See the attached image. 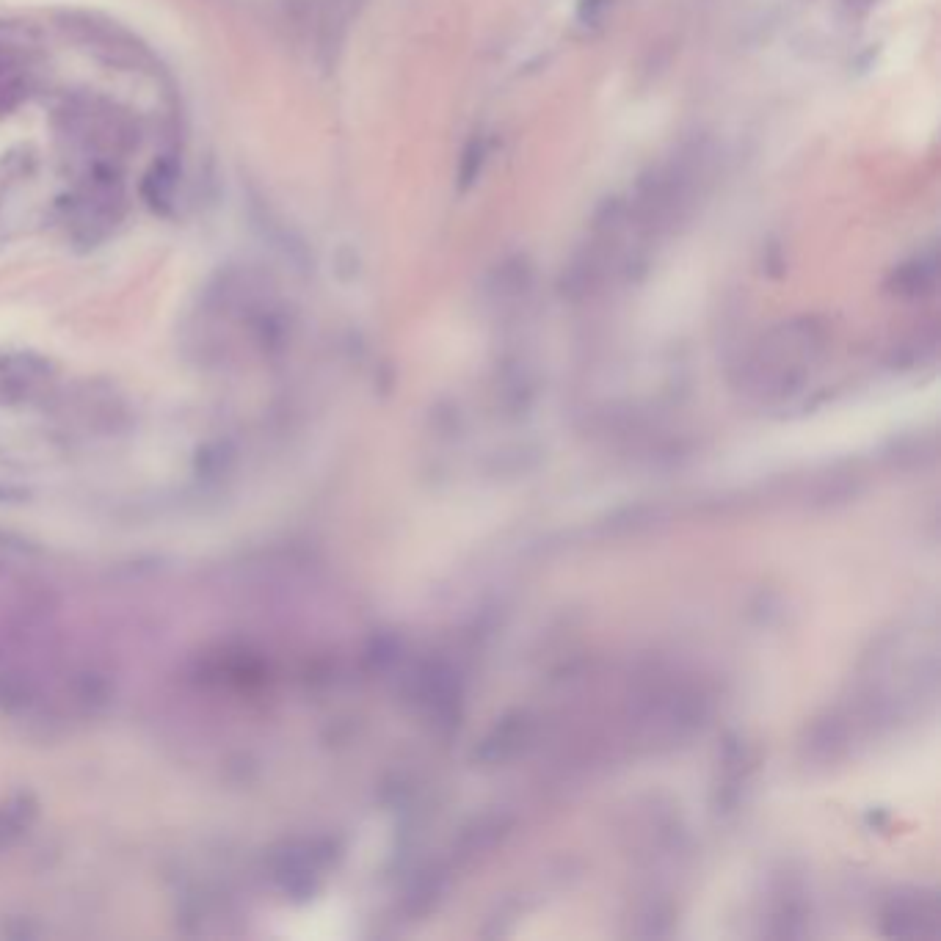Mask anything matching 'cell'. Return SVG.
<instances>
[{
    "mask_svg": "<svg viewBox=\"0 0 941 941\" xmlns=\"http://www.w3.org/2000/svg\"><path fill=\"white\" fill-rule=\"evenodd\" d=\"M936 276H939V263H936V254H919L908 263L897 265L886 287L897 293V296H925L936 285Z\"/></svg>",
    "mask_w": 941,
    "mask_h": 941,
    "instance_id": "cell-1",
    "label": "cell"
},
{
    "mask_svg": "<svg viewBox=\"0 0 941 941\" xmlns=\"http://www.w3.org/2000/svg\"><path fill=\"white\" fill-rule=\"evenodd\" d=\"M174 191H177V166H174L172 161H158L150 172H147L144 185H141L144 202H147L155 213L166 216L174 207Z\"/></svg>",
    "mask_w": 941,
    "mask_h": 941,
    "instance_id": "cell-2",
    "label": "cell"
},
{
    "mask_svg": "<svg viewBox=\"0 0 941 941\" xmlns=\"http://www.w3.org/2000/svg\"><path fill=\"white\" fill-rule=\"evenodd\" d=\"M494 290L500 296H522L530 287V265L522 254L508 257L505 263L497 265V271L492 274Z\"/></svg>",
    "mask_w": 941,
    "mask_h": 941,
    "instance_id": "cell-3",
    "label": "cell"
},
{
    "mask_svg": "<svg viewBox=\"0 0 941 941\" xmlns=\"http://www.w3.org/2000/svg\"><path fill=\"white\" fill-rule=\"evenodd\" d=\"M483 161H486V144H483V138H470L464 152H461L459 161V191H470L472 185L478 183Z\"/></svg>",
    "mask_w": 941,
    "mask_h": 941,
    "instance_id": "cell-4",
    "label": "cell"
},
{
    "mask_svg": "<svg viewBox=\"0 0 941 941\" xmlns=\"http://www.w3.org/2000/svg\"><path fill=\"white\" fill-rule=\"evenodd\" d=\"M610 0H577V17L583 25H594L602 20Z\"/></svg>",
    "mask_w": 941,
    "mask_h": 941,
    "instance_id": "cell-5",
    "label": "cell"
},
{
    "mask_svg": "<svg viewBox=\"0 0 941 941\" xmlns=\"http://www.w3.org/2000/svg\"><path fill=\"white\" fill-rule=\"evenodd\" d=\"M845 3H848L850 9H867V6H870L873 0H845Z\"/></svg>",
    "mask_w": 941,
    "mask_h": 941,
    "instance_id": "cell-6",
    "label": "cell"
}]
</instances>
